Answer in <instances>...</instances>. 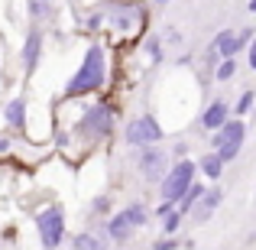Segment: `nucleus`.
Segmentation results:
<instances>
[{
    "instance_id": "nucleus-22",
    "label": "nucleus",
    "mask_w": 256,
    "mask_h": 250,
    "mask_svg": "<svg viewBox=\"0 0 256 250\" xmlns=\"http://www.w3.org/2000/svg\"><path fill=\"white\" fill-rule=\"evenodd\" d=\"M94 211H100V214H107V211H110V205H107V198H98V201H94Z\"/></svg>"
},
{
    "instance_id": "nucleus-4",
    "label": "nucleus",
    "mask_w": 256,
    "mask_h": 250,
    "mask_svg": "<svg viewBox=\"0 0 256 250\" xmlns=\"http://www.w3.org/2000/svg\"><path fill=\"white\" fill-rule=\"evenodd\" d=\"M244 137H246V127L240 124V120H234V124H224L218 133H214V146H218V156L224 159V163H230V159L240 153V146H244Z\"/></svg>"
},
{
    "instance_id": "nucleus-28",
    "label": "nucleus",
    "mask_w": 256,
    "mask_h": 250,
    "mask_svg": "<svg viewBox=\"0 0 256 250\" xmlns=\"http://www.w3.org/2000/svg\"><path fill=\"white\" fill-rule=\"evenodd\" d=\"M156 4H169V0H156Z\"/></svg>"
},
{
    "instance_id": "nucleus-27",
    "label": "nucleus",
    "mask_w": 256,
    "mask_h": 250,
    "mask_svg": "<svg viewBox=\"0 0 256 250\" xmlns=\"http://www.w3.org/2000/svg\"><path fill=\"white\" fill-rule=\"evenodd\" d=\"M250 10H253V13H256V0H250Z\"/></svg>"
},
{
    "instance_id": "nucleus-9",
    "label": "nucleus",
    "mask_w": 256,
    "mask_h": 250,
    "mask_svg": "<svg viewBox=\"0 0 256 250\" xmlns=\"http://www.w3.org/2000/svg\"><path fill=\"white\" fill-rule=\"evenodd\" d=\"M240 46H244V39H240V36H234L230 30H227V33H220V36L214 39V52H218V56H224V62L237 56V52H240Z\"/></svg>"
},
{
    "instance_id": "nucleus-13",
    "label": "nucleus",
    "mask_w": 256,
    "mask_h": 250,
    "mask_svg": "<svg viewBox=\"0 0 256 250\" xmlns=\"http://www.w3.org/2000/svg\"><path fill=\"white\" fill-rule=\"evenodd\" d=\"M133 231V221H130V214H117V218H110V224H107V234H110V240H124L126 234Z\"/></svg>"
},
{
    "instance_id": "nucleus-25",
    "label": "nucleus",
    "mask_w": 256,
    "mask_h": 250,
    "mask_svg": "<svg viewBox=\"0 0 256 250\" xmlns=\"http://www.w3.org/2000/svg\"><path fill=\"white\" fill-rule=\"evenodd\" d=\"M250 69L256 72V39H253V46H250Z\"/></svg>"
},
{
    "instance_id": "nucleus-3",
    "label": "nucleus",
    "mask_w": 256,
    "mask_h": 250,
    "mask_svg": "<svg viewBox=\"0 0 256 250\" xmlns=\"http://www.w3.org/2000/svg\"><path fill=\"white\" fill-rule=\"evenodd\" d=\"M36 227H39V240H42V247L56 250L58 244H62V237H65V214L58 211V208H46V211H39Z\"/></svg>"
},
{
    "instance_id": "nucleus-20",
    "label": "nucleus",
    "mask_w": 256,
    "mask_h": 250,
    "mask_svg": "<svg viewBox=\"0 0 256 250\" xmlns=\"http://www.w3.org/2000/svg\"><path fill=\"white\" fill-rule=\"evenodd\" d=\"M172 211H178V208H175V205H172V201H162V205H159V208H156V214H159V218H162V221H166V218H169V214H172Z\"/></svg>"
},
{
    "instance_id": "nucleus-11",
    "label": "nucleus",
    "mask_w": 256,
    "mask_h": 250,
    "mask_svg": "<svg viewBox=\"0 0 256 250\" xmlns=\"http://www.w3.org/2000/svg\"><path fill=\"white\" fill-rule=\"evenodd\" d=\"M218 201H220V192H218V188L204 192V195H201V201H198V211H194V221H208L214 214V208H218Z\"/></svg>"
},
{
    "instance_id": "nucleus-19",
    "label": "nucleus",
    "mask_w": 256,
    "mask_h": 250,
    "mask_svg": "<svg viewBox=\"0 0 256 250\" xmlns=\"http://www.w3.org/2000/svg\"><path fill=\"white\" fill-rule=\"evenodd\" d=\"M162 224H166V231H169V234H172V231H178V224H182V214H178V211H172L169 218L162 221Z\"/></svg>"
},
{
    "instance_id": "nucleus-6",
    "label": "nucleus",
    "mask_w": 256,
    "mask_h": 250,
    "mask_svg": "<svg viewBox=\"0 0 256 250\" xmlns=\"http://www.w3.org/2000/svg\"><path fill=\"white\" fill-rule=\"evenodd\" d=\"M159 137H162V130H159L156 117H136L126 127V143L130 146H150V143H156Z\"/></svg>"
},
{
    "instance_id": "nucleus-8",
    "label": "nucleus",
    "mask_w": 256,
    "mask_h": 250,
    "mask_svg": "<svg viewBox=\"0 0 256 250\" xmlns=\"http://www.w3.org/2000/svg\"><path fill=\"white\" fill-rule=\"evenodd\" d=\"M140 169H143V175H146L150 182H159L162 175H169V172H166V153L146 146V150L140 153Z\"/></svg>"
},
{
    "instance_id": "nucleus-23",
    "label": "nucleus",
    "mask_w": 256,
    "mask_h": 250,
    "mask_svg": "<svg viewBox=\"0 0 256 250\" xmlns=\"http://www.w3.org/2000/svg\"><path fill=\"white\" fill-rule=\"evenodd\" d=\"M32 13H36V17H42V13H46V0H32Z\"/></svg>"
},
{
    "instance_id": "nucleus-21",
    "label": "nucleus",
    "mask_w": 256,
    "mask_h": 250,
    "mask_svg": "<svg viewBox=\"0 0 256 250\" xmlns=\"http://www.w3.org/2000/svg\"><path fill=\"white\" fill-rule=\"evenodd\" d=\"M250 107H253V94H250V91H246V94H244V98H240V104H237V111H240V114H246V111H250Z\"/></svg>"
},
{
    "instance_id": "nucleus-18",
    "label": "nucleus",
    "mask_w": 256,
    "mask_h": 250,
    "mask_svg": "<svg viewBox=\"0 0 256 250\" xmlns=\"http://www.w3.org/2000/svg\"><path fill=\"white\" fill-rule=\"evenodd\" d=\"M234 75H237V59H227V62H220V69H218V78H220V82H230Z\"/></svg>"
},
{
    "instance_id": "nucleus-2",
    "label": "nucleus",
    "mask_w": 256,
    "mask_h": 250,
    "mask_svg": "<svg viewBox=\"0 0 256 250\" xmlns=\"http://www.w3.org/2000/svg\"><path fill=\"white\" fill-rule=\"evenodd\" d=\"M192 185H194V166L188 163V159H182L178 166L169 169V175H166V182H162L166 201H182L188 192H192Z\"/></svg>"
},
{
    "instance_id": "nucleus-7",
    "label": "nucleus",
    "mask_w": 256,
    "mask_h": 250,
    "mask_svg": "<svg viewBox=\"0 0 256 250\" xmlns=\"http://www.w3.org/2000/svg\"><path fill=\"white\" fill-rule=\"evenodd\" d=\"M114 124V114L107 104H94L91 111L82 117V130H88L91 137H107V130H110Z\"/></svg>"
},
{
    "instance_id": "nucleus-17",
    "label": "nucleus",
    "mask_w": 256,
    "mask_h": 250,
    "mask_svg": "<svg viewBox=\"0 0 256 250\" xmlns=\"http://www.w3.org/2000/svg\"><path fill=\"white\" fill-rule=\"evenodd\" d=\"M220 166H224V159H220L218 153H211V156L201 159V169H204V175H211V179H218V175H220Z\"/></svg>"
},
{
    "instance_id": "nucleus-24",
    "label": "nucleus",
    "mask_w": 256,
    "mask_h": 250,
    "mask_svg": "<svg viewBox=\"0 0 256 250\" xmlns=\"http://www.w3.org/2000/svg\"><path fill=\"white\" fill-rule=\"evenodd\" d=\"M156 250H175V240H159Z\"/></svg>"
},
{
    "instance_id": "nucleus-16",
    "label": "nucleus",
    "mask_w": 256,
    "mask_h": 250,
    "mask_svg": "<svg viewBox=\"0 0 256 250\" xmlns=\"http://www.w3.org/2000/svg\"><path fill=\"white\" fill-rule=\"evenodd\" d=\"M201 195H204V188H201V185H192V192L178 201V214H188V211H192V205H194V201H201Z\"/></svg>"
},
{
    "instance_id": "nucleus-12",
    "label": "nucleus",
    "mask_w": 256,
    "mask_h": 250,
    "mask_svg": "<svg viewBox=\"0 0 256 250\" xmlns=\"http://www.w3.org/2000/svg\"><path fill=\"white\" fill-rule=\"evenodd\" d=\"M39 46H42V36L32 30L30 36H26V46H23V65L26 69H32V65L39 62Z\"/></svg>"
},
{
    "instance_id": "nucleus-26",
    "label": "nucleus",
    "mask_w": 256,
    "mask_h": 250,
    "mask_svg": "<svg viewBox=\"0 0 256 250\" xmlns=\"http://www.w3.org/2000/svg\"><path fill=\"white\" fill-rule=\"evenodd\" d=\"M6 150V140H0V153H4Z\"/></svg>"
},
{
    "instance_id": "nucleus-1",
    "label": "nucleus",
    "mask_w": 256,
    "mask_h": 250,
    "mask_svg": "<svg viewBox=\"0 0 256 250\" xmlns=\"http://www.w3.org/2000/svg\"><path fill=\"white\" fill-rule=\"evenodd\" d=\"M104 75H107V59H104V49L100 46H91L82 62V69H78V75L68 82V94L75 98V94H88L94 91V88L104 85Z\"/></svg>"
},
{
    "instance_id": "nucleus-14",
    "label": "nucleus",
    "mask_w": 256,
    "mask_h": 250,
    "mask_svg": "<svg viewBox=\"0 0 256 250\" xmlns=\"http://www.w3.org/2000/svg\"><path fill=\"white\" fill-rule=\"evenodd\" d=\"M72 250H107V240L98 234H75L72 237Z\"/></svg>"
},
{
    "instance_id": "nucleus-15",
    "label": "nucleus",
    "mask_w": 256,
    "mask_h": 250,
    "mask_svg": "<svg viewBox=\"0 0 256 250\" xmlns=\"http://www.w3.org/2000/svg\"><path fill=\"white\" fill-rule=\"evenodd\" d=\"M23 117H26V104L23 101H10V104H6V120H10L13 127H23Z\"/></svg>"
},
{
    "instance_id": "nucleus-10",
    "label": "nucleus",
    "mask_w": 256,
    "mask_h": 250,
    "mask_svg": "<svg viewBox=\"0 0 256 250\" xmlns=\"http://www.w3.org/2000/svg\"><path fill=\"white\" fill-rule=\"evenodd\" d=\"M224 124H227V104L224 101H214L204 111V117H201V127H204V130H220Z\"/></svg>"
},
{
    "instance_id": "nucleus-5",
    "label": "nucleus",
    "mask_w": 256,
    "mask_h": 250,
    "mask_svg": "<svg viewBox=\"0 0 256 250\" xmlns=\"http://www.w3.org/2000/svg\"><path fill=\"white\" fill-rule=\"evenodd\" d=\"M100 17H107L117 30L133 33L140 23H143V7H136V4H107Z\"/></svg>"
}]
</instances>
